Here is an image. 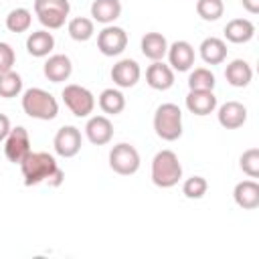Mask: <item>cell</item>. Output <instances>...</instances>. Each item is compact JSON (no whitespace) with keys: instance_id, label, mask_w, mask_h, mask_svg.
<instances>
[{"instance_id":"obj_21","label":"cell","mask_w":259,"mask_h":259,"mask_svg":"<svg viewBox=\"0 0 259 259\" xmlns=\"http://www.w3.org/2000/svg\"><path fill=\"white\" fill-rule=\"evenodd\" d=\"M198 51H200V59L206 65H221L227 59V42L219 36H206L200 42Z\"/></svg>"},{"instance_id":"obj_15","label":"cell","mask_w":259,"mask_h":259,"mask_svg":"<svg viewBox=\"0 0 259 259\" xmlns=\"http://www.w3.org/2000/svg\"><path fill=\"white\" fill-rule=\"evenodd\" d=\"M217 117L225 130H237L247 121V107L239 101H227L219 107Z\"/></svg>"},{"instance_id":"obj_33","label":"cell","mask_w":259,"mask_h":259,"mask_svg":"<svg viewBox=\"0 0 259 259\" xmlns=\"http://www.w3.org/2000/svg\"><path fill=\"white\" fill-rule=\"evenodd\" d=\"M14 63H16L14 49H12L8 42H2V40H0V73L12 71Z\"/></svg>"},{"instance_id":"obj_19","label":"cell","mask_w":259,"mask_h":259,"mask_svg":"<svg viewBox=\"0 0 259 259\" xmlns=\"http://www.w3.org/2000/svg\"><path fill=\"white\" fill-rule=\"evenodd\" d=\"M53 49H55V36H53V32H49L47 28L34 30V32H30L28 38H26V51H28V55H32V57H38V59L49 57Z\"/></svg>"},{"instance_id":"obj_7","label":"cell","mask_w":259,"mask_h":259,"mask_svg":"<svg viewBox=\"0 0 259 259\" xmlns=\"http://www.w3.org/2000/svg\"><path fill=\"white\" fill-rule=\"evenodd\" d=\"M127 47V32L121 26L105 24L103 30L97 34V49L105 57H117Z\"/></svg>"},{"instance_id":"obj_3","label":"cell","mask_w":259,"mask_h":259,"mask_svg":"<svg viewBox=\"0 0 259 259\" xmlns=\"http://www.w3.org/2000/svg\"><path fill=\"white\" fill-rule=\"evenodd\" d=\"M18 166H20L26 186H36L40 182H47L51 178V174L59 168L57 160L49 152H32V150Z\"/></svg>"},{"instance_id":"obj_29","label":"cell","mask_w":259,"mask_h":259,"mask_svg":"<svg viewBox=\"0 0 259 259\" xmlns=\"http://www.w3.org/2000/svg\"><path fill=\"white\" fill-rule=\"evenodd\" d=\"M223 12H225L223 0H196V14L206 22L219 20Z\"/></svg>"},{"instance_id":"obj_22","label":"cell","mask_w":259,"mask_h":259,"mask_svg":"<svg viewBox=\"0 0 259 259\" xmlns=\"http://www.w3.org/2000/svg\"><path fill=\"white\" fill-rule=\"evenodd\" d=\"M225 79H227V83L233 85V87H247V85L251 83V79H253V69H251V65H249L247 61L235 59V61H231V63L227 65V69H225Z\"/></svg>"},{"instance_id":"obj_27","label":"cell","mask_w":259,"mask_h":259,"mask_svg":"<svg viewBox=\"0 0 259 259\" xmlns=\"http://www.w3.org/2000/svg\"><path fill=\"white\" fill-rule=\"evenodd\" d=\"M32 24V14L28 8H14L6 16V28L10 32H26Z\"/></svg>"},{"instance_id":"obj_37","label":"cell","mask_w":259,"mask_h":259,"mask_svg":"<svg viewBox=\"0 0 259 259\" xmlns=\"http://www.w3.org/2000/svg\"><path fill=\"white\" fill-rule=\"evenodd\" d=\"M241 4L249 14H257L259 12V0H241Z\"/></svg>"},{"instance_id":"obj_35","label":"cell","mask_w":259,"mask_h":259,"mask_svg":"<svg viewBox=\"0 0 259 259\" xmlns=\"http://www.w3.org/2000/svg\"><path fill=\"white\" fill-rule=\"evenodd\" d=\"M63 180H65V172H63L61 168H57V170L51 174V178L47 180V184H49V186H53V188H57V186H61V184H63Z\"/></svg>"},{"instance_id":"obj_17","label":"cell","mask_w":259,"mask_h":259,"mask_svg":"<svg viewBox=\"0 0 259 259\" xmlns=\"http://www.w3.org/2000/svg\"><path fill=\"white\" fill-rule=\"evenodd\" d=\"M255 36V24L249 18H233L225 26V38L235 45L249 42Z\"/></svg>"},{"instance_id":"obj_1","label":"cell","mask_w":259,"mask_h":259,"mask_svg":"<svg viewBox=\"0 0 259 259\" xmlns=\"http://www.w3.org/2000/svg\"><path fill=\"white\" fill-rule=\"evenodd\" d=\"M22 111L32 119L51 121L59 113V103L53 97V93L40 87H30L22 93Z\"/></svg>"},{"instance_id":"obj_20","label":"cell","mask_w":259,"mask_h":259,"mask_svg":"<svg viewBox=\"0 0 259 259\" xmlns=\"http://www.w3.org/2000/svg\"><path fill=\"white\" fill-rule=\"evenodd\" d=\"M140 47H142L144 57L150 61H162L168 53V40L162 32H146L142 36Z\"/></svg>"},{"instance_id":"obj_16","label":"cell","mask_w":259,"mask_h":259,"mask_svg":"<svg viewBox=\"0 0 259 259\" xmlns=\"http://www.w3.org/2000/svg\"><path fill=\"white\" fill-rule=\"evenodd\" d=\"M233 198L237 206L245 210H253L259 206V184L255 180H241L233 188Z\"/></svg>"},{"instance_id":"obj_4","label":"cell","mask_w":259,"mask_h":259,"mask_svg":"<svg viewBox=\"0 0 259 259\" xmlns=\"http://www.w3.org/2000/svg\"><path fill=\"white\" fill-rule=\"evenodd\" d=\"M156 136L164 142H174L182 136V111L176 103H162L154 113Z\"/></svg>"},{"instance_id":"obj_9","label":"cell","mask_w":259,"mask_h":259,"mask_svg":"<svg viewBox=\"0 0 259 259\" xmlns=\"http://www.w3.org/2000/svg\"><path fill=\"white\" fill-rule=\"evenodd\" d=\"M53 148L61 158H73L81 150V132L75 125H63L53 140Z\"/></svg>"},{"instance_id":"obj_36","label":"cell","mask_w":259,"mask_h":259,"mask_svg":"<svg viewBox=\"0 0 259 259\" xmlns=\"http://www.w3.org/2000/svg\"><path fill=\"white\" fill-rule=\"evenodd\" d=\"M10 119L4 115V113H0V142H4L6 140V136L10 134Z\"/></svg>"},{"instance_id":"obj_8","label":"cell","mask_w":259,"mask_h":259,"mask_svg":"<svg viewBox=\"0 0 259 259\" xmlns=\"http://www.w3.org/2000/svg\"><path fill=\"white\" fill-rule=\"evenodd\" d=\"M4 154L12 164H20L30 154V136L26 127L16 125L10 130L4 140Z\"/></svg>"},{"instance_id":"obj_24","label":"cell","mask_w":259,"mask_h":259,"mask_svg":"<svg viewBox=\"0 0 259 259\" xmlns=\"http://www.w3.org/2000/svg\"><path fill=\"white\" fill-rule=\"evenodd\" d=\"M99 107L107 115H117L125 107V97H123V93L119 89H113V87L103 89L101 95H99Z\"/></svg>"},{"instance_id":"obj_13","label":"cell","mask_w":259,"mask_h":259,"mask_svg":"<svg viewBox=\"0 0 259 259\" xmlns=\"http://www.w3.org/2000/svg\"><path fill=\"white\" fill-rule=\"evenodd\" d=\"M146 83L156 91H166L174 85V71L164 61H152L146 69Z\"/></svg>"},{"instance_id":"obj_12","label":"cell","mask_w":259,"mask_h":259,"mask_svg":"<svg viewBox=\"0 0 259 259\" xmlns=\"http://www.w3.org/2000/svg\"><path fill=\"white\" fill-rule=\"evenodd\" d=\"M85 136L93 146H105L113 138V123L105 115H93L85 123Z\"/></svg>"},{"instance_id":"obj_34","label":"cell","mask_w":259,"mask_h":259,"mask_svg":"<svg viewBox=\"0 0 259 259\" xmlns=\"http://www.w3.org/2000/svg\"><path fill=\"white\" fill-rule=\"evenodd\" d=\"M42 10H61L69 14L71 4L69 0H34V12H42Z\"/></svg>"},{"instance_id":"obj_25","label":"cell","mask_w":259,"mask_h":259,"mask_svg":"<svg viewBox=\"0 0 259 259\" xmlns=\"http://www.w3.org/2000/svg\"><path fill=\"white\" fill-rule=\"evenodd\" d=\"M67 32L73 40L77 42H85L89 40L93 34H95V24L91 18H85V16H77V18H71L69 24H67Z\"/></svg>"},{"instance_id":"obj_10","label":"cell","mask_w":259,"mask_h":259,"mask_svg":"<svg viewBox=\"0 0 259 259\" xmlns=\"http://www.w3.org/2000/svg\"><path fill=\"white\" fill-rule=\"evenodd\" d=\"M168 63L172 67V71L184 73L190 71V67L194 65V47L188 40H174L172 45H168Z\"/></svg>"},{"instance_id":"obj_14","label":"cell","mask_w":259,"mask_h":259,"mask_svg":"<svg viewBox=\"0 0 259 259\" xmlns=\"http://www.w3.org/2000/svg\"><path fill=\"white\" fill-rule=\"evenodd\" d=\"M42 73L49 81L53 83H63L71 77L73 73V63L67 55H51L47 61H45V67H42Z\"/></svg>"},{"instance_id":"obj_18","label":"cell","mask_w":259,"mask_h":259,"mask_svg":"<svg viewBox=\"0 0 259 259\" xmlns=\"http://www.w3.org/2000/svg\"><path fill=\"white\" fill-rule=\"evenodd\" d=\"M186 107L194 115H210L217 109V97L212 91H188Z\"/></svg>"},{"instance_id":"obj_32","label":"cell","mask_w":259,"mask_h":259,"mask_svg":"<svg viewBox=\"0 0 259 259\" xmlns=\"http://www.w3.org/2000/svg\"><path fill=\"white\" fill-rule=\"evenodd\" d=\"M36 14V18H38V22L45 26V28H49V30H57V28H61L63 24H65V20H67V12H61V10H42V12H34Z\"/></svg>"},{"instance_id":"obj_30","label":"cell","mask_w":259,"mask_h":259,"mask_svg":"<svg viewBox=\"0 0 259 259\" xmlns=\"http://www.w3.org/2000/svg\"><path fill=\"white\" fill-rule=\"evenodd\" d=\"M206 190H208V182H206L204 176H190V178H186L184 184H182V194H184L186 198H190V200L202 198V196L206 194Z\"/></svg>"},{"instance_id":"obj_6","label":"cell","mask_w":259,"mask_h":259,"mask_svg":"<svg viewBox=\"0 0 259 259\" xmlns=\"http://www.w3.org/2000/svg\"><path fill=\"white\" fill-rule=\"evenodd\" d=\"M61 95H63L65 105L71 109V113L75 117H89L93 113L95 97H93V93L87 87L77 85V83H71V85H65V89H63Z\"/></svg>"},{"instance_id":"obj_2","label":"cell","mask_w":259,"mask_h":259,"mask_svg":"<svg viewBox=\"0 0 259 259\" xmlns=\"http://www.w3.org/2000/svg\"><path fill=\"white\" fill-rule=\"evenodd\" d=\"M182 178V164L172 150H160L152 160V182L158 188H172Z\"/></svg>"},{"instance_id":"obj_11","label":"cell","mask_w":259,"mask_h":259,"mask_svg":"<svg viewBox=\"0 0 259 259\" xmlns=\"http://www.w3.org/2000/svg\"><path fill=\"white\" fill-rule=\"evenodd\" d=\"M142 77V69L134 59H121L111 67V81L121 87V89H130L134 87Z\"/></svg>"},{"instance_id":"obj_23","label":"cell","mask_w":259,"mask_h":259,"mask_svg":"<svg viewBox=\"0 0 259 259\" xmlns=\"http://www.w3.org/2000/svg\"><path fill=\"white\" fill-rule=\"evenodd\" d=\"M91 16L93 20L101 24H113L121 16V2L119 0H93Z\"/></svg>"},{"instance_id":"obj_28","label":"cell","mask_w":259,"mask_h":259,"mask_svg":"<svg viewBox=\"0 0 259 259\" xmlns=\"http://www.w3.org/2000/svg\"><path fill=\"white\" fill-rule=\"evenodd\" d=\"M20 91H22V77L16 71L0 73V97L12 99V97H18Z\"/></svg>"},{"instance_id":"obj_31","label":"cell","mask_w":259,"mask_h":259,"mask_svg":"<svg viewBox=\"0 0 259 259\" xmlns=\"http://www.w3.org/2000/svg\"><path fill=\"white\" fill-rule=\"evenodd\" d=\"M239 166H241V170H243L249 178H257V176H259V150H257V148L245 150V152L241 154Z\"/></svg>"},{"instance_id":"obj_5","label":"cell","mask_w":259,"mask_h":259,"mask_svg":"<svg viewBox=\"0 0 259 259\" xmlns=\"http://www.w3.org/2000/svg\"><path fill=\"white\" fill-rule=\"evenodd\" d=\"M109 168L119 176L136 174L140 170V154H138V150L127 142L115 144L109 150Z\"/></svg>"},{"instance_id":"obj_26","label":"cell","mask_w":259,"mask_h":259,"mask_svg":"<svg viewBox=\"0 0 259 259\" xmlns=\"http://www.w3.org/2000/svg\"><path fill=\"white\" fill-rule=\"evenodd\" d=\"M214 83H217V79H214L212 71L206 67H196L188 75V89L190 91H212Z\"/></svg>"}]
</instances>
